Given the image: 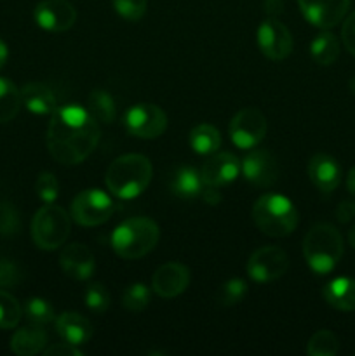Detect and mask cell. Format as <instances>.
<instances>
[{"label": "cell", "mask_w": 355, "mask_h": 356, "mask_svg": "<svg viewBox=\"0 0 355 356\" xmlns=\"http://www.w3.org/2000/svg\"><path fill=\"white\" fill-rule=\"evenodd\" d=\"M101 138L97 120L77 104L56 108L47 127V148L56 162L75 165L84 162Z\"/></svg>", "instance_id": "6da1fadb"}, {"label": "cell", "mask_w": 355, "mask_h": 356, "mask_svg": "<svg viewBox=\"0 0 355 356\" xmlns=\"http://www.w3.org/2000/svg\"><path fill=\"white\" fill-rule=\"evenodd\" d=\"M152 162L139 153H127L111 162L104 183L111 195L122 200L139 197L152 181Z\"/></svg>", "instance_id": "7a4b0ae2"}, {"label": "cell", "mask_w": 355, "mask_h": 356, "mask_svg": "<svg viewBox=\"0 0 355 356\" xmlns=\"http://www.w3.org/2000/svg\"><path fill=\"white\" fill-rule=\"evenodd\" d=\"M303 256L313 273H331L343 256V238L340 232L327 222L312 226L303 240Z\"/></svg>", "instance_id": "3957f363"}, {"label": "cell", "mask_w": 355, "mask_h": 356, "mask_svg": "<svg viewBox=\"0 0 355 356\" xmlns=\"http://www.w3.org/2000/svg\"><path fill=\"white\" fill-rule=\"evenodd\" d=\"M159 236V226L153 219L131 218L111 233V247L122 259H141L155 249Z\"/></svg>", "instance_id": "277c9868"}, {"label": "cell", "mask_w": 355, "mask_h": 356, "mask_svg": "<svg viewBox=\"0 0 355 356\" xmlns=\"http://www.w3.org/2000/svg\"><path fill=\"white\" fill-rule=\"evenodd\" d=\"M253 219L258 229L267 236L282 238L291 235L299 221L294 204L284 195H261L253 207Z\"/></svg>", "instance_id": "5b68a950"}, {"label": "cell", "mask_w": 355, "mask_h": 356, "mask_svg": "<svg viewBox=\"0 0 355 356\" xmlns=\"http://www.w3.org/2000/svg\"><path fill=\"white\" fill-rule=\"evenodd\" d=\"M70 216L65 209L54 204H45L37 211L31 221V236L37 247L54 250L61 247L70 236Z\"/></svg>", "instance_id": "8992f818"}, {"label": "cell", "mask_w": 355, "mask_h": 356, "mask_svg": "<svg viewBox=\"0 0 355 356\" xmlns=\"http://www.w3.org/2000/svg\"><path fill=\"white\" fill-rule=\"evenodd\" d=\"M115 204L100 188H89L72 202V218L80 226H100L113 216Z\"/></svg>", "instance_id": "52a82bcc"}, {"label": "cell", "mask_w": 355, "mask_h": 356, "mask_svg": "<svg viewBox=\"0 0 355 356\" xmlns=\"http://www.w3.org/2000/svg\"><path fill=\"white\" fill-rule=\"evenodd\" d=\"M125 131L141 139H155L167 129V115L157 104L139 103L129 108L124 117Z\"/></svg>", "instance_id": "ba28073f"}, {"label": "cell", "mask_w": 355, "mask_h": 356, "mask_svg": "<svg viewBox=\"0 0 355 356\" xmlns=\"http://www.w3.org/2000/svg\"><path fill=\"white\" fill-rule=\"evenodd\" d=\"M267 118L258 108H244L230 122V139L240 149H253L267 136Z\"/></svg>", "instance_id": "9c48e42d"}, {"label": "cell", "mask_w": 355, "mask_h": 356, "mask_svg": "<svg viewBox=\"0 0 355 356\" xmlns=\"http://www.w3.org/2000/svg\"><path fill=\"white\" fill-rule=\"evenodd\" d=\"M289 256L284 249L275 245L261 247L247 261V275L258 284H268L287 271Z\"/></svg>", "instance_id": "30bf717a"}, {"label": "cell", "mask_w": 355, "mask_h": 356, "mask_svg": "<svg viewBox=\"0 0 355 356\" xmlns=\"http://www.w3.org/2000/svg\"><path fill=\"white\" fill-rule=\"evenodd\" d=\"M258 47L271 61H282L292 52V37L277 17H268L258 26Z\"/></svg>", "instance_id": "8fae6325"}, {"label": "cell", "mask_w": 355, "mask_h": 356, "mask_svg": "<svg viewBox=\"0 0 355 356\" xmlns=\"http://www.w3.org/2000/svg\"><path fill=\"white\" fill-rule=\"evenodd\" d=\"M298 6L310 24L329 30L341 23L348 13L350 0H298Z\"/></svg>", "instance_id": "7c38bea8"}, {"label": "cell", "mask_w": 355, "mask_h": 356, "mask_svg": "<svg viewBox=\"0 0 355 356\" xmlns=\"http://www.w3.org/2000/svg\"><path fill=\"white\" fill-rule=\"evenodd\" d=\"M35 21L44 30L61 33L70 30L77 19V10L68 0H42L33 13Z\"/></svg>", "instance_id": "4fadbf2b"}, {"label": "cell", "mask_w": 355, "mask_h": 356, "mask_svg": "<svg viewBox=\"0 0 355 356\" xmlns=\"http://www.w3.org/2000/svg\"><path fill=\"white\" fill-rule=\"evenodd\" d=\"M246 181L260 188H270L278 177L277 160L267 149H251L240 163Z\"/></svg>", "instance_id": "5bb4252c"}, {"label": "cell", "mask_w": 355, "mask_h": 356, "mask_svg": "<svg viewBox=\"0 0 355 356\" xmlns=\"http://www.w3.org/2000/svg\"><path fill=\"white\" fill-rule=\"evenodd\" d=\"M188 284H190V270L184 264L174 261L162 264L152 278L153 291L164 299H173L183 294Z\"/></svg>", "instance_id": "9a60e30c"}, {"label": "cell", "mask_w": 355, "mask_h": 356, "mask_svg": "<svg viewBox=\"0 0 355 356\" xmlns=\"http://www.w3.org/2000/svg\"><path fill=\"white\" fill-rule=\"evenodd\" d=\"M200 174L205 186L223 188L239 177L240 162L232 153H216L204 163Z\"/></svg>", "instance_id": "2e32d148"}, {"label": "cell", "mask_w": 355, "mask_h": 356, "mask_svg": "<svg viewBox=\"0 0 355 356\" xmlns=\"http://www.w3.org/2000/svg\"><path fill=\"white\" fill-rule=\"evenodd\" d=\"M59 264L66 277L73 280H87L93 277L96 270V261H94L93 252L82 243H72L65 247L59 256Z\"/></svg>", "instance_id": "e0dca14e"}, {"label": "cell", "mask_w": 355, "mask_h": 356, "mask_svg": "<svg viewBox=\"0 0 355 356\" xmlns=\"http://www.w3.org/2000/svg\"><path fill=\"white\" fill-rule=\"evenodd\" d=\"M308 176L320 191H333L341 181V167L333 156L317 153L308 162Z\"/></svg>", "instance_id": "ac0fdd59"}, {"label": "cell", "mask_w": 355, "mask_h": 356, "mask_svg": "<svg viewBox=\"0 0 355 356\" xmlns=\"http://www.w3.org/2000/svg\"><path fill=\"white\" fill-rule=\"evenodd\" d=\"M56 330L63 341L75 344V346L87 344L93 337V325L89 323V320L73 312L63 313L56 318Z\"/></svg>", "instance_id": "d6986e66"}, {"label": "cell", "mask_w": 355, "mask_h": 356, "mask_svg": "<svg viewBox=\"0 0 355 356\" xmlns=\"http://www.w3.org/2000/svg\"><path fill=\"white\" fill-rule=\"evenodd\" d=\"M21 101L35 115H52L58 108L56 96L45 83L30 82L21 89Z\"/></svg>", "instance_id": "ffe728a7"}, {"label": "cell", "mask_w": 355, "mask_h": 356, "mask_svg": "<svg viewBox=\"0 0 355 356\" xmlns=\"http://www.w3.org/2000/svg\"><path fill=\"white\" fill-rule=\"evenodd\" d=\"M47 344V334L40 325L23 327L17 330L10 339V350L17 356H33L37 353H42Z\"/></svg>", "instance_id": "44dd1931"}, {"label": "cell", "mask_w": 355, "mask_h": 356, "mask_svg": "<svg viewBox=\"0 0 355 356\" xmlns=\"http://www.w3.org/2000/svg\"><path fill=\"white\" fill-rule=\"evenodd\" d=\"M324 299L340 312H355V280L336 278L324 287Z\"/></svg>", "instance_id": "7402d4cb"}, {"label": "cell", "mask_w": 355, "mask_h": 356, "mask_svg": "<svg viewBox=\"0 0 355 356\" xmlns=\"http://www.w3.org/2000/svg\"><path fill=\"white\" fill-rule=\"evenodd\" d=\"M205 184L202 179V174L194 167H180L171 181V190L176 197L183 200H191V198L200 197Z\"/></svg>", "instance_id": "603a6c76"}, {"label": "cell", "mask_w": 355, "mask_h": 356, "mask_svg": "<svg viewBox=\"0 0 355 356\" xmlns=\"http://www.w3.org/2000/svg\"><path fill=\"white\" fill-rule=\"evenodd\" d=\"M310 54L317 65L331 66L340 56V42L331 31H322L310 44Z\"/></svg>", "instance_id": "cb8c5ba5"}, {"label": "cell", "mask_w": 355, "mask_h": 356, "mask_svg": "<svg viewBox=\"0 0 355 356\" xmlns=\"http://www.w3.org/2000/svg\"><path fill=\"white\" fill-rule=\"evenodd\" d=\"M221 145V136L216 127L209 124H200L191 129L190 132V146L198 155H211L218 152Z\"/></svg>", "instance_id": "d4e9b609"}, {"label": "cell", "mask_w": 355, "mask_h": 356, "mask_svg": "<svg viewBox=\"0 0 355 356\" xmlns=\"http://www.w3.org/2000/svg\"><path fill=\"white\" fill-rule=\"evenodd\" d=\"M87 106H89V113L93 115L97 122L113 124L115 118H117V106H115L113 97L103 89H96L89 94Z\"/></svg>", "instance_id": "484cf974"}, {"label": "cell", "mask_w": 355, "mask_h": 356, "mask_svg": "<svg viewBox=\"0 0 355 356\" xmlns=\"http://www.w3.org/2000/svg\"><path fill=\"white\" fill-rule=\"evenodd\" d=\"M21 104V90L10 80L0 76V124L13 120Z\"/></svg>", "instance_id": "4316f807"}, {"label": "cell", "mask_w": 355, "mask_h": 356, "mask_svg": "<svg viewBox=\"0 0 355 356\" xmlns=\"http://www.w3.org/2000/svg\"><path fill=\"white\" fill-rule=\"evenodd\" d=\"M340 350V341L331 330H319L313 334L306 346L310 356H334Z\"/></svg>", "instance_id": "83f0119b"}, {"label": "cell", "mask_w": 355, "mask_h": 356, "mask_svg": "<svg viewBox=\"0 0 355 356\" xmlns=\"http://www.w3.org/2000/svg\"><path fill=\"white\" fill-rule=\"evenodd\" d=\"M24 316L28 318V322H31L33 325H47V323L54 322V308L49 301L42 298H31L28 299L26 305H24Z\"/></svg>", "instance_id": "f1b7e54d"}, {"label": "cell", "mask_w": 355, "mask_h": 356, "mask_svg": "<svg viewBox=\"0 0 355 356\" xmlns=\"http://www.w3.org/2000/svg\"><path fill=\"white\" fill-rule=\"evenodd\" d=\"M23 309L17 299L9 292L0 291V330H9L19 323Z\"/></svg>", "instance_id": "f546056e"}, {"label": "cell", "mask_w": 355, "mask_h": 356, "mask_svg": "<svg viewBox=\"0 0 355 356\" xmlns=\"http://www.w3.org/2000/svg\"><path fill=\"white\" fill-rule=\"evenodd\" d=\"M152 301L150 296V289L145 284L138 282V284H131L124 292H122V306L127 312L139 313L146 308Z\"/></svg>", "instance_id": "4dcf8cb0"}, {"label": "cell", "mask_w": 355, "mask_h": 356, "mask_svg": "<svg viewBox=\"0 0 355 356\" xmlns=\"http://www.w3.org/2000/svg\"><path fill=\"white\" fill-rule=\"evenodd\" d=\"M247 296V284L242 278H232L218 291V305L235 306Z\"/></svg>", "instance_id": "1f68e13d"}, {"label": "cell", "mask_w": 355, "mask_h": 356, "mask_svg": "<svg viewBox=\"0 0 355 356\" xmlns=\"http://www.w3.org/2000/svg\"><path fill=\"white\" fill-rule=\"evenodd\" d=\"M86 305L94 313L106 312L110 308V294H108L106 287L100 282L90 284L86 291Z\"/></svg>", "instance_id": "d6a6232c"}, {"label": "cell", "mask_w": 355, "mask_h": 356, "mask_svg": "<svg viewBox=\"0 0 355 356\" xmlns=\"http://www.w3.org/2000/svg\"><path fill=\"white\" fill-rule=\"evenodd\" d=\"M115 10L127 21H139L146 13L148 0H111Z\"/></svg>", "instance_id": "836d02e7"}, {"label": "cell", "mask_w": 355, "mask_h": 356, "mask_svg": "<svg viewBox=\"0 0 355 356\" xmlns=\"http://www.w3.org/2000/svg\"><path fill=\"white\" fill-rule=\"evenodd\" d=\"M35 190H37V195L40 197L42 202H45V204H54L59 195V183L54 174L42 172L37 177Z\"/></svg>", "instance_id": "e575fe53"}, {"label": "cell", "mask_w": 355, "mask_h": 356, "mask_svg": "<svg viewBox=\"0 0 355 356\" xmlns=\"http://www.w3.org/2000/svg\"><path fill=\"white\" fill-rule=\"evenodd\" d=\"M17 232H19V216L9 202H3L0 204V235L13 236Z\"/></svg>", "instance_id": "d590c367"}, {"label": "cell", "mask_w": 355, "mask_h": 356, "mask_svg": "<svg viewBox=\"0 0 355 356\" xmlns=\"http://www.w3.org/2000/svg\"><path fill=\"white\" fill-rule=\"evenodd\" d=\"M19 282V270L7 257L0 256V287H13Z\"/></svg>", "instance_id": "8d00e7d4"}, {"label": "cell", "mask_w": 355, "mask_h": 356, "mask_svg": "<svg viewBox=\"0 0 355 356\" xmlns=\"http://www.w3.org/2000/svg\"><path fill=\"white\" fill-rule=\"evenodd\" d=\"M341 38H343V44L347 47V51L352 56H355V13H352L345 19L343 28H341Z\"/></svg>", "instance_id": "74e56055"}, {"label": "cell", "mask_w": 355, "mask_h": 356, "mask_svg": "<svg viewBox=\"0 0 355 356\" xmlns=\"http://www.w3.org/2000/svg\"><path fill=\"white\" fill-rule=\"evenodd\" d=\"M45 356H82V351L79 350V346L70 343H58L52 344L51 348L44 350Z\"/></svg>", "instance_id": "f35d334b"}, {"label": "cell", "mask_w": 355, "mask_h": 356, "mask_svg": "<svg viewBox=\"0 0 355 356\" xmlns=\"http://www.w3.org/2000/svg\"><path fill=\"white\" fill-rule=\"evenodd\" d=\"M355 218V200H343L336 207V219L340 222H350Z\"/></svg>", "instance_id": "ab89813d"}, {"label": "cell", "mask_w": 355, "mask_h": 356, "mask_svg": "<svg viewBox=\"0 0 355 356\" xmlns=\"http://www.w3.org/2000/svg\"><path fill=\"white\" fill-rule=\"evenodd\" d=\"M263 9L268 17H277L284 13V0H263Z\"/></svg>", "instance_id": "60d3db41"}, {"label": "cell", "mask_w": 355, "mask_h": 356, "mask_svg": "<svg viewBox=\"0 0 355 356\" xmlns=\"http://www.w3.org/2000/svg\"><path fill=\"white\" fill-rule=\"evenodd\" d=\"M202 197H204L205 204L216 205V204H219V202H221V195H219L218 188L205 186L204 191H202Z\"/></svg>", "instance_id": "b9f144b4"}, {"label": "cell", "mask_w": 355, "mask_h": 356, "mask_svg": "<svg viewBox=\"0 0 355 356\" xmlns=\"http://www.w3.org/2000/svg\"><path fill=\"white\" fill-rule=\"evenodd\" d=\"M347 188H348V191H350V193L355 197V165L352 167L350 172H348V176H347Z\"/></svg>", "instance_id": "7bdbcfd3"}, {"label": "cell", "mask_w": 355, "mask_h": 356, "mask_svg": "<svg viewBox=\"0 0 355 356\" xmlns=\"http://www.w3.org/2000/svg\"><path fill=\"white\" fill-rule=\"evenodd\" d=\"M7 54H9V52H7V45H6V42H3L2 38H0V68H2V66L6 65V61H7Z\"/></svg>", "instance_id": "ee69618b"}, {"label": "cell", "mask_w": 355, "mask_h": 356, "mask_svg": "<svg viewBox=\"0 0 355 356\" xmlns=\"http://www.w3.org/2000/svg\"><path fill=\"white\" fill-rule=\"evenodd\" d=\"M348 242H350V245L355 249V225L352 226V229L348 232Z\"/></svg>", "instance_id": "f6af8a7d"}, {"label": "cell", "mask_w": 355, "mask_h": 356, "mask_svg": "<svg viewBox=\"0 0 355 356\" xmlns=\"http://www.w3.org/2000/svg\"><path fill=\"white\" fill-rule=\"evenodd\" d=\"M350 90H352V94H354V96H355V76L350 80Z\"/></svg>", "instance_id": "bcb514c9"}]
</instances>
